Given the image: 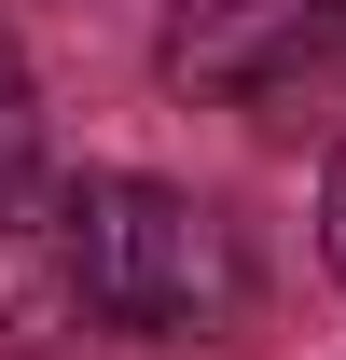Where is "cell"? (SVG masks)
Listing matches in <instances>:
<instances>
[{
    "instance_id": "6da1fadb",
    "label": "cell",
    "mask_w": 346,
    "mask_h": 360,
    "mask_svg": "<svg viewBox=\"0 0 346 360\" xmlns=\"http://www.w3.org/2000/svg\"><path fill=\"white\" fill-rule=\"evenodd\" d=\"M56 236H70V291L84 319L111 333H153V347H236L250 333V236L222 222L208 194H180V180H84V194H56Z\"/></svg>"
},
{
    "instance_id": "7a4b0ae2",
    "label": "cell",
    "mask_w": 346,
    "mask_h": 360,
    "mask_svg": "<svg viewBox=\"0 0 346 360\" xmlns=\"http://www.w3.org/2000/svg\"><path fill=\"white\" fill-rule=\"evenodd\" d=\"M167 84L250 125H333L346 111V14L333 0H180L167 14Z\"/></svg>"
},
{
    "instance_id": "3957f363",
    "label": "cell",
    "mask_w": 346,
    "mask_h": 360,
    "mask_svg": "<svg viewBox=\"0 0 346 360\" xmlns=\"http://www.w3.org/2000/svg\"><path fill=\"white\" fill-rule=\"evenodd\" d=\"M28 167H42V97H28V56L0 42V208H28Z\"/></svg>"
},
{
    "instance_id": "277c9868",
    "label": "cell",
    "mask_w": 346,
    "mask_h": 360,
    "mask_svg": "<svg viewBox=\"0 0 346 360\" xmlns=\"http://www.w3.org/2000/svg\"><path fill=\"white\" fill-rule=\"evenodd\" d=\"M319 250H333V277H346V153H333V194H319Z\"/></svg>"
},
{
    "instance_id": "5b68a950",
    "label": "cell",
    "mask_w": 346,
    "mask_h": 360,
    "mask_svg": "<svg viewBox=\"0 0 346 360\" xmlns=\"http://www.w3.org/2000/svg\"><path fill=\"white\" fill-rule=\"evenodd\" d=\"M333 14H346V0H333Z\"/></svg>"
}]
</instances>
